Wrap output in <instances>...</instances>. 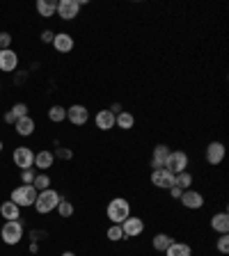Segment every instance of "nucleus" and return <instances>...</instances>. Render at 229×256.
<instances>
[{
  "label": "nucleus",
  "instance_id": "1",
  "mask_svg": "<svg viewBox=\"0 0 229 256\" xmlns=\"http://www.w3.org/2000/svg\"><path fill=\"white\" fill-rule=\"evenodd\" d=\"M106 218L110 220V224H122L126 218H131V204L124 197L110 199L106 206Z\"/></svg>",
  "mask_w": 229,
  "mask_h": 256
},
{
  "label": "nucleus",
  "instance_id": "2",
  "mask_svg": "<svg viewBox=\"0 0 229 256\" xmlns=\"http://www.w3.org/2000/svg\"><path fill=\"white\" fill-rule=\"evenodd\" d=\"M60 202H62V194H60L58 190H53V188H48V190H42L37 194L35 210H37L39 215H48L51 210H55V208H58Z\"/></svg>",
  "mask_w": 229,
  "mask_h": 256
},
{
  "label": "nucleus",
  "instance_id": "3",
  "mask_svg": "<svg viewBox=\"0 0 229 256\" xmlns=\"http://www.w3.org/2000/svg\"><path fill=\"white\" fill-rule=\"evenodd\" d=\"M37 194H39V192L35 190L32 186H19V188H14V190H12L10 202H14L19 208L35 206V202H37Z\"/></svg>",
  "mask_w": 229,
  "mask_h": 256
},
{
  "label": "nucleus",
  "instance_id": "4",
  "mask_svg": "<svg viewBox=\"0 0 229 256\" xmlns=\"http://www.w3.org/2000/svg\"><path fill=\"white\" fill-rule=\"evenodd\" d=\"M0 238L5 245H19L23 238V224L19 220H12V222H5L3 229H0Z\"/></svg>",
  "mask_w": 229,
  "mask_h": 256
},
{
  "label": "nucleus",
  "instance_id": "5",
  "mask_svg": "<svg viewBox=\"0 0 229 256\" xmlns=\"http://www.w3.org/2000/svg\"><path fill=\"white\" fill-rule=\"evenodd\" d=\"M188 154L186 151H170V156H167V160H165V170L167 172H172V174H181V172H186L188 170Z\"/></svg>",
  "mask_w": 229,
  "mask_h": 256
},
{
  "label": "nucleus",
  "instance_id": "6",
  "mask_svg": "<svg viewBox=\"0 0 229 256\" xmlns=\"http://www.w3.org/2000/svg\"><path fill=\"white\" fill-rule=\"evenodd\" d=\"M12 160H14V165L19 167L21 172L23 170H32V167H35V154H32L30 146H16Z\"/></svg>",
  "mask_w": 229,
  "mask_h": 256
},
{
  "label": "nucleus",
  "instance_id": "7",
  "mask_svg": "<svg viewBox=\"0 0 229 256\" xmlns=\"http://www.w3.org/2000/svg\"><path fill=\"white\" fill-rule=\"evenodd\" d=\"M78 12H80L78 0H60L55 14H58L62 21H74V18H78Z\"/></svg>",
  "mask_w": 229,
  "mask_h": 256
},
{
  "label": "nucleus",
  "instance_id": "8",
  "mask_svg": "<svg viewBox=\"0 0 229 256\" xmlns=\"http://www.w3.org/2000/svg\"><path fill=\"white\" fill-rule=\"evenodd\" d=\"M151 186L160 188V190H170V188L174 186V174L167 172L165 167H160V170H151Z\"/></svg>",
  "mask_w": 229,
  "mask_h": 256
},
{
  "label": "nucleus",
  "instance_id": "9",
  "mask_svg": "<svg viewBox=\"0 0 229 256\" xmlns=\"http://www.w3.org/2000/svg\"><path fill=\"white\" fill-rule=\"evenodd\" d=\"M67 119H69L74 126H85V124L90 122V110H87L85 106H80V103L69 106L67 108Z\"/></svg>",
  "mask_w": 229,
  "mask_h": 256
},
{
  "label": "nucleus",
  "instance_id": "10",
  "mask_svg": "<svg viewBox=\"0 0 229 256\" xmlns=\"http://www.w3.org/2000/svg\"><path fill=\"white\" fill-rule=\"evenodd\" d=\"M122 231H124V238H138V236H142V231H144L142 218H135V215L126 218L122 222Z\"/></svg>",
  "mask_w": 229,
  "mask_h": 256
},
{
  "label": "nucleus",
  "instance_id": "11",
  "mask_svg": "<svg viewBox=\"0 0 229 256\" xmlns=\"http://www.w3.org/2000/svg\"><path fill=\"white\" fill-rule=\"evenodd\" d=\"M224 154H227V149H224V144L222 142H211L206 146V151H204V158H206V162L208 165H220L224 160Z\"/></svg>",
  "mask_w": 229,
  "mask_h": 256
},
{
  "label": "nucleus",
  "instance_id": "12",
  "mask_svg": "<svg viewBox=\"0 0 229 256\" xmlns=\"http://www.w3.org/2000/svg\"><path fill=\"white\" fill-rule=\"evenodd\" d=\"M179 202H181L186 208H190V210H199V208L204 206V194L190 188V190L181 192V199H179Z\"/></svg>",
  "mask_w": 229,
  "mask_h": 256
},
{
  "label": "nucleus",
  "instance_id": "13",
  "mask_svg": "<svg viewBox=\"0 0 229 256\" xmlns=\"http://www.w3.org/2000/svg\"><path fill=\"white\" fill-rule=\"evenodd\" d=\"M19 69V55L7 48V50H0V71L3 74H14Z\"/></svg>",
  "mask_w": 229,
  "mask_h": 256
},
{
  "label": "nucleus",
  "instance_id": "14",
  "mask_svg": "<svg viewBox=\"0 0 229 256\" xmlns=\"http://www.w3.org/2000/svg\"><path fill=\"white\" fill-rule=\"evenodd\" d=\"M167 156H170V146L167 144H156L154 151H151V160H149L151 170H160V167L165 165Z\"/></svg>",
  "mask_w": 229,
  "mask_h": 256
},
{
  "label": "nucleus",
  "instance_id": "15",
  "mask_svg": "<svg viewBox=\"0 0 229 256\" xmlns=\"http://www.w3.org/2000/svg\"><path fill=\"white\" fill-rule=\"evenodd\" d=\"M74 46H76V42H74V37H71L69 32H58V34H55L53 48L58 50V53H71Z\"/></svg>",
  "mask_w": 229,
  "mask_h": 256
},
{
  "label": "nucleus",
  "instance_id": "16",
  "mask_svg": "<svg viewBox=\"0 0 229 256\" xmlns=\"http://www.w3.org/2000/svg\"><path fill=\"white\" fill-rule=\"evenodd\" d=\"M94 124L99 130H112L115 128V114L110 110H99L94 114Z\"/></svg>",
  "mask_w": 229,
  "mask_h": 256
},
{
  "label": "nucleus",
  "instance_id": "17",
  "mask_svg": "<svg viewBox=\"0 0 229 256\" xmlns=\"http://www.w3.org/2000/svg\"><path fill=\"white\" fill-rule=\"evenodd\" d=\"M14 128H16V133L21 135V138H30V135L35 133V119H32L30 114H28V117L16 119Z\"/></svg>",
  "mask_w": 229,
  "mask_h": 256
},
{
  "label": "nucleus",
  "instance_id": "18",
  "mask_svg": "<svg viewBox=\"0 0 229 256\" xmlns=\"http://www.w3.org/2000/svg\"><path fill=\"white\" fill-rule=\"evenodd\" d=\"M211 229L215 231V234H227L229 231V215L227 210H222V213H215L213 218H211Z\"/></svg>",
  "mask_w": 229,
  "mask_h": 256
},
{
  "label": "nucleus",
  "instance_id": "19",
  "mask_svg": "<svg viewBox=\"0 0 229 256\" xmlns=\"http://www.w3.org/2000/svg\"><path fill=\"white\" fill-rule=\"evenodd\" d=\"M53 162H55V156L51 154V151L44 149V151H39V154H35V167H37V170L46 172L53 167Z\"/></svg>",
  "mask_w": 229,
  "mask_h": 256
},
{
  "label": "nucleus",
  "instance_id": "20",
  "mask_svg": "<svg viewBox=\"0 0 229 256\" xmlns=\"http://www.w3.org/2000/svg\"><path fill=\"white\" fill-rule=\"evenodd\" d=\"M135 126V117L128 110H122L119 114H115V128H122V130H131Z\"/></svg>",
  "mask_w": 229,
  "mask_h": 256
},
{
  "label": "nucleus",
  "instance_id": "21",
  "mask_svg": "<svg viewBox=\"0 0 229 256\" xmlns=\"http://www.w3.org/2000/svg\"><path fill=\"white\" fill-rule=\"evenodd\" d=\"M0 215H3L7 222H12V220H21V208L16 206L14 202H5L3 206H0Z\"/></svg>",
  "mask_w": 229,
  "mask_h": 256
},
{
  "label": "nucleus",
  "instance_id": "22",
  "mask_svg": "<svg viewBox=\"0 0 229 256\" xmlns=\"http://www.w3.org/2000/svg\"><path fill=\"white\" fill-rule=\"evenodd\" d=\"M172 242H174V238L167 234H156L154 238H151V247H154L156 252H163V254H165V250L172 245Z\"/></svg>",
  "mask_w": 229,
  "mask_h": 256
},
{
  "label": "nucleus",
  "instance_id": "23",
  "mask_svg": "<svg viewBox=\"0 0 229 256\" xmlns=\"http://www.w3.org/2000/svg\"><path fill=\"white\" fill-rule=\"evenodd\" d=\"M21 117H28V106L26 103H16V106H12V110L5 114V122L16 124V119H21Z\"/></svg>",
  "mask_w": 229,
  "mask_h": 256
},
{
  "label": "nucleus",
  "instance_id": "24",
  "mask_svg": "<svg viewBox=\"0 0 229 256\" xmlns=\"http://www.w3.org/2000/svg\"><path fill=\"white\" fill-rule=\"evenodd\" d=\"M37 12L42 18H51L58 12V2H53V0H37Z\"/></svg>",
  "mask_w": 229,
  "mask_h": 256
},
{
  "label": "nucleus",
  "instance_id": "25",
  "mask_svg": "<svg viewBox=\"0 0 229 256\" xmlns=\"http://www.w3.org/2000/svg\"><path fill=\"white\" fill-rule=\"evenodd\" d=\"M165 256H192V250L190 245H186V242H172L170 247L165 250Z\"/></svg>",
  "mask_w": 229,
  "mask_h": 256
},
{
  "label": "nucleus",
  "instance_id": "26",
  "mask_svg": "<svg viewBox=\"0 0 229 256\" xmlns=\"http://www.w3.org/2000/svg\"><path fill=\"white\" fill-rule=\"evenodd\" d=\"M48 119L53 124H62L64 119H67V108L62 106H51V110H48Z\"/></svg>",
  "mask_w": 229,
  "mask_h": 256
},
{
  "label": "nucleus",
  "instance_id": "27",
  "mask_svg": "<svg viewBox=\"0 0 229 256\" xmlns=\"http://www.w3.org/2000/svg\"><path fill=\"white\" fill-rule=\"evenodd\" d=\"M174 186L176 188H181V190H190V186H192V174L190 172H181V174H176L174 176Z\"/></svg>",
  "mask_w": 229,
  "mask_h": 256
},
{
  "label": "nucleus",
  "instance_id": "28",
  "mask_svg": "<svg viewBox=\"0 0 229 256\" xmlns=\"http://www.w3.org/2000/svg\"><path fill=\"white\" fill-rule=\"evenodd\" d=\"M55 210L60 213V218H62V220H69L71 215H74L76 208H74V204H71L69 199H64V197H62V202L58 204V208H55Z\"/></svg>",
  "mask_w": 229,
  "mask_h": 256
},
{
  "label": "nucleus",
  "instance_id": "29",
  "mask_svg": "<svg viewBox=\"0 0 229 256\" xmlns=\"http://www.w3.org/2000/svg\"><path fill=\"white\" fill-rule=\"evenodd\" d=\"M106 238L110 242H119V240H126L124 238V231H122V224H110L106 231Z\"/></svg>",
  "mask_w": 229,
  "mask_h": 256
},
{
  "label": "nucleus",
  "instance_id": "30",
  "mask_svg": "<svg viewBox=\"0 0 229 256\" xmlns=\"http://www.w3.org/2000/svg\"><path fill=\"white\" fill-rule=\"evenodd\" d=\"M32 188L37 192H42V190H48L51 188V176L46 174V172H42V174H37L35 176V181H32Z\"/></svg>",
  "mask_w": 229,
  "mask_h": 256
},
{
  "label": "nucleus",
  "instance_id": "31",
  "mask_svg": "<svg viewBox=\"0 0 229 256\" xmlns=\"http://www.w3.org/2000/svg\"><path fill=\"white\" fill-rule=\"evenodd\" d=\"M215 247H218L220 254H227V252H229V236H227V234L220 236L218 242H215Z\"/></svg>",
  "mask_w": 229,
  "mask_h": 256
},
{
  "label": "nucleus",
  "instance_id": "32",
  "mask_svg": "<svg viewBox=\"0 0 229 256\" xmlns=\"http://www.w3.org/2000/svg\"><path fill=\"white\" fill-rule=\"evenodd\" d=\"M12 48V34L10 32H0V50H7Z\"/></svg>",
  "mask_w": 229,
  "mask_h": 256
},
{
  "label": "nucleus",
  "instance_id": "33",
  "mask_svg": "<svg viewBox=\"0 0 229 256\" xmlns=\"http://www.w3.org/2000/svg\"><path fill=\"white\" fill-rule=\"evenodd\" d=\"M35 176H37V174H35L32 170H23V172H21V181H23V186H32Z\"/></svg>",
  "mask_w": 229,
  "mask_h": 256
},
{
  "label": "nucleus",
  "instance_id": "34",
  "mask_svg": "<svg viewBox=\"0 0 229 256\" xmlns=\"http://www.w3.org/2000/svg\"><path fill=\"white\" fill-rule=\"evenodd\" d=\"M53 156H58V158H62V160H71V158H74V151L64 149V146H58V151H55Z\"/></svg>",
  "mask_w": 229,
  "mask_h": 256
},
{
  "label": "nucleus",
  "instance_id": "35",
  "mask_svg": "<svg viewBox=\"0 0 229 256\" xmlns=\"http://www.w3.org/2000/svg\"><path fill=\"white\" fill-rule=\"evenodd\" d=\"M53 39H55V32L53 30H44L42 32V42L44 44H53Z\"/></svg>",
  "mask_w": 229,
  "mask_h": 256
},
{
  "label": "nucleus",
  "instance_id": "36",
  "mask_svg": "<svg viewBox=\"0 0 229 256\" xmlns=\"http://www.w3.org/2000/svg\"><path fill=\"white\" fill-rule=\"evenodd\" d=\"M167 192H170V197H172V199H181V192H183V190H181V188H176V186H172Z\"/></svg>",
  "mask_w": 229,
  "mask_h": 256
},
{
  "label": "nucleus",
  "instance_id": "37",
  "mask_svg": "<svg viewBox=\"0 0 229 256\" xmlns=\"http://www.w3.org/2000/svg\"><path fill=\"white\" fill-rule=\"evenodd\" d=\"M44 236H46V234H44V231H32V234H30V238H32V242H37V240H42Z\"/></svg>",
  "mask_w": 229,
  "mask_h": 256
},
{
  "label": "nucleus",
  "instance_id": "38",
  "mask_svg": "<svg viewBox=\"0 0 229 256\" xmlns=\"http://www.w3.org/2000/svg\"><path fill=\"white\" fill-rule=\"evenodd\" d=\"M110 112H112V114H119V112H122V103H112Z\"/></svg>",
  "mask_w": 229,
  "mask_h": 256
},
{
  "label": "nucleus",
  "instance_id": "39",
  "mask_svg": "<svg viewBox=\"0 0 229 256\" xmlns=\"http://www.w3.org/2000/svg\"><path fill=\"white\" fill-rule=\"evenodd\" d=\"M30 252H32V254H35V252H39V245H37V242H30Z\"/></svg>",
  "mask_w": 229,
  "mask_h": 256
},
{
  "label": "nucleus",
  "instance_id": "40",
  "mask_svg": "<svg viewBox=\"0 0 229 256\" xmlns=\"http://www.w3.org/2000/svg\"><path fill=\"white\" fill-rule=\"evenodd\" d=\"M62 256H76V254H74V252H64Z\"/></svg>",
  "mask_w": 229,
  "mask_h": 256
},
{
  "label": "nucleus",
  "instance_id": "41",
  "mask_svg": "<svg viewBox=\"0 0 229 256\" xmlns=\"http://www.w3.org/2000/svg\"><path fill=\"white\" fill-rule=\"evenodd\" d=\"M0 151H3V142H0Z\"/></svg>",
  "mask_w": 229,
  "mask_h": 256
},
{
  "label": "nucleus",
  "instance_id": "42",
  "mask_svg": "<svg viewBox=\"0 0 229 256\" xmlns=\"http://www.w3.org/2000/svg\"><path fill=\"white\" fill-rule=\"evenodd\" d=\"M0 90H3V85H0Z\"/></svg>",
  "mask_w": 229,
  "mask_h": 256
}]
</instances>
